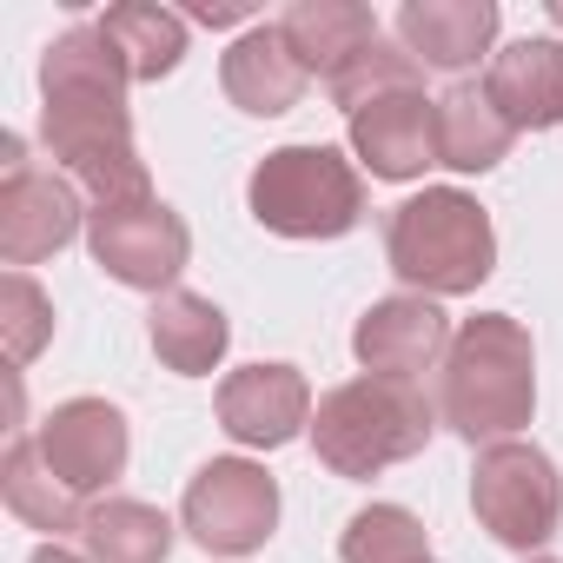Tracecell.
<instances>
[{
  "label": "cell",
  "instance_id": "1",
  "mask_svg": "<svg viewBox=\"0 0 563 563\" xmlns=\"http://www.w3.org/2000/svg\"><path fill=\"white\" fill-rule=\"evenodd\" d=\"M126 60L100 34V21H80L47 41L41 54V146L93 206H133L153 199V173L133 146V107H126Z\"/></svg>",
  "mask_w": 563,
  "mask_h": 563
},
{
  "label": "cell",
  "instance_id": "2",
  "mask_svg": "<svg viewBox=\"0 0 563 563\" xmlns=\"http://www.w3.org/2000/svg\"><path fill=\"white\" fill-rule=\"evenodd\" d=\"M537 411V345L530 325L510 312H477L457 325L444 365H438V424H451L464 444H504Z\"/></svg>",
  "mask_w": 563,
  "mask_h": 563
},
{
  "label": "cell",
  "instance_id": "3",
  "mask_svg": "<svg viewBox=\"0 0 563 563\" xmlns=\"http://www.w3.org/2000/svg\"><path fill=\"white\" fill-rule=\"evenodd\" d=\"M431 431H438V405L418 385L378 378V372L332 385L319 398V411H312V451H319V464L332 477H352V484H365V477L418 457L431 444Z\"/></svg>",
  "mask_w": 563,
  "mask_h": 563
},
{
  "label": "cell",
  "instance_id": "4",
  "mask_svg": "<svg viewBox=\"0 0 563 563\" xmlns=\"http://www.w3.org/2000/svg\"><path fill=\"white\" fill-rule=\"evenodd\" d=\"M385 258L424 299H457L477 292L497 272V225L490 212L457 192V186H424L385 219Z\"/></svg>",
  "mask_w": 563,
  "mask_h": 563
},
{
  "label": "cell",
  "instance_id": "5",
  "mask_svg": "<svg viewBox=\"0 0 563 563\" xmlns=\"http://www.w3.org/2000/svg\"><path fill=\"white\" fill-rule=\"evenodd\" d=\"M245 206L278 239H345L365 219V179L339 146H278L252 166Z\"/></svg>",
  "mask_w": 563,
  "mask_h": 563
},
{
  "label": "cell",
  "instance_id": "6",
  "mask_svg": "<svg viewBox=\"0 0 563 563\" xmlns=\"http://www.w3.org/2000/svg\"><path fill=\"white\" fill-rule=\"evenodd\" d=\"M471 510L504 550H543L563 523V477H556L550 451H537L523 438L484 444L471 464Z\"/></svg>",
  "mask_w": 563,
  "mask_h": 563
},
{
  "label": "cell",
  "instance_id": "7",
  "mask_svg": "<svg viewBox=\"0 0 563 563\" xmlns=\"http://www.w3.org/2000/svg\"><path fill=\"white\" fill-rule=\"evenodd\" d=\"M87 219L93 212L80 206V186L67 173L34 166L21 133L0 140V258H8L14 272L54 258L60 245H74Z\"/></svg>",
  "mask_w": 563,
  "mask_h": 563
},
{
  "label": "cell",
  "instance_id": "8",
  "mask_svg": "<svg viewBox=\"0 0 563 563\" xmlns=\"http://www.w3.org/2000/svg\"><path fill=\"white\" fill-rule=\"evenodd\" d=\"M87 245H93V265L107 278L133 292H179V272L192 258V232L186 219L166 206V199H133V206H93L87 219Z\"/></svg>",
  "mask_w": 563,
  "mask_h": 563
},
{
  "label": "cell",
  "instance_id": "9",
  "mask_svg": "<svg viewBox=\"0 0 563 563\" xmlns=\"http://www.w3.org/2000/svg\"><path fill=\"white\" fill-rule=\"evenodd\" d=\"M179 523L212 556H245L278 530V477L252 457H212L186 484Z\"/></svg>",
  "mask_w": 563,
  "mask_h": 563
},
{
  "label": "cell",
  "instance_id": "10",
  "mask_svg": "<svg viewBox=\"0 0 563 563\" xmlns=\"http://www.w3.org/2000/svg\"><path fill=\"white\" fill-rule=\"evenodd\" d=\"M41 457L54 464V477L74 490V497H100L120 484L126 471V451H133V431H126V411L107 405V398H67L41 418Z\"/></svg>",
  "mask_w": 563,
  "mask_h": 563
},
{
  "label": "cell",
  "instance_id": "11",
  "mask_svg": "<svg viewBox=\"0 0 563 563\" xmlns=\"http://www.w3.org/2000/svg\"><path fill=\"white\" fill-rule=\"evenodd\" d=\"M451 339H457V332H451L444 306L424 299V292L378 299V306L352 325V352H358V365L378 372V378H405V385H418L431 365H444Z\"/></svg>",
  "mask_w": 563,
  "mask_h": 563
},
{
  "label": "cell",
  "instance_id": "12",
  "mask_svg": "<svg viewBox=\"0 0 563 563\" xmlns=\"http://www.w3.org/2000/svg\"><path fill=\"white\" fill-rule=\"evenodd\" d=\"M219 424L225 438L252 451H278L299 431H312V385L299 365H239L219 385Z\"/></svg>",
  "mask_w": 563,
  "mask_h": 563
},
{
  "label": "cell",
  "instance_id": "13",
  "mask_svg": "<svg viewBox=\"0 0 563 563\" xmlns=\"http://www.w3.org/2000/svg\"><path fill=\"white\" fill-rule=\"evenodd\" d=\"M219 87H225V100H232L239 113H252V120H278V113H292V107L306 100L312 74H306V60L292 54L286 27H278V21H258V27H245V34L225 47V60H219Z\"/></svg>",
  "mask_w": 563,
  "mask_h": 563
},
{
  "label": "cell",
  "instance_id": "14",
  "mask_svg": "<svg viewBox=\"0 0 563 563\" xmlns=\"http://www.w3.org/2000/svg\"><path fill=\"white\" fill-rule=\"evenodd\" d=\"M352 153L372 166V179H424V166H438V100H424V87H405L358 107Z\"/></svg>",
  "mask_w": 563,
  "mask_h": 563
},
{
  "label": "cell",
  "instance_id": "15",
  "mask_svg": "<svg viewBox=\"0 0 563 563\" xmlns=\"http://www.w3.org/2000/svg\"><path fill=\"white\" fill-rule=\"evenodd\" d=\"M484 93H490V107H497L517 133H550V126H563V41L523 34V41L497 47L490 67H484Z\"/></svg>",
  "mask_w": 563,
  "mask_h": 563
},
{
  "label": "cell",
  "instance_id": "16",
  "mask_svg": "<svg viewBox=\"0 0 563 563\" xmlns=\"http://www.w3.org/2000/svg\"><path fill=\"white\" fill-rule=\"evenodd\" d=\"M497 41V0H405L398 8V47L418 67L464 74Z\"/></svg>",
  "mask_w": 563,
  "mask_h": 563
},
{
  "label": "cell",
  "instance_id": "17",
  "mask_svg": "<svg viewBox=\"0 0 563 563\" xmlns=\"http://www.w3.org/2000/svg\"><path fill=\"white\" fill-rule=\"evenodd\" d=\"M510 146H517V126L490 107L484 80H457L438 93V166L490 173L510 159Z\"/></svg>",
  "mask_w": 563,
  "mask_h": 563
},
{
  "label": "cell",
  "instance_id": "18",
  "mask_svg": "<svg viewBox=\"0 0 563 563\" xmlns=\"http://www.w3.org/2000/svg\"><path fill=\"white\" fill-rule=\"evenodd\" d=\"M146 332H153L159 365H166V372H179V378H206V372L225 358V345H232L225 312H219L206 292H186V286H179V292H166V299H153Z\"/></svg>",
  "mask_w": 563,
  "mask_h": 563
},
{
  "label": "cell",
  "instance_id": "19",
  "mask_svg": "<svg viewBox=\"0 0 563 563\" xmlns=\"http://www.w3.org/2000/svg\"><path fill=\"white\" fill-rule=\"evenodd\" d=\"M278 27H286L292 54L306 60V74H319V80H332L358 47L378 41V14L358 8V0H292Z\"/></svg>",
  "mask_w": 563,
  "mask_h": 563
},
{
  "label": "cell",
  "instance_id": "20",
  "mask_svg": "<svg viewBox=\"0 0 563 563\" xmlns=\"http://www.w3.org/2000/svg\"><path fill=\"white\" fill-rule=\"evenodd\" d=\"M80 543L93 563H166L173 556V517L140 497H100L87 504Z\"/></svg>",
  "mask_w": 563,
  "mask_h": 563
},
{
  "label": "cell",
  "instance_id": "21",
  "mask_svg": "<svg viewBox=\"0 0 563 563\" xmlns=\"http://www.w3.org/2000/svg\"><path fill=\"white\" fill-rule=\"evenodd\" d=\"M0 497H8V510H14L21 523L54 530V543H60V530H80V523H87L80 497L54 477V464L41 457V438H27V431L8 444V464H0Z\"/></svg>",
  "mask_w": 563,
  "mask_h": 563
},
{
  "label": "cell",
  "instance_id": "22",
  "mask_svg": "<svg viewBox=\"0 0 563 563\" xmlns=\"http://www.w3.org/2000/svg\"><path fill=\"white\" fill-rule=\"evenodd\" d=\"M100 34L113 41V54L126 60L133 80H159L186 60V14L153 8V0H126V8L100 14Z\"/></svg>",
  "mask_w": 563,
  "mask_h": 563
},
{
  "label": "cell",
  "instance_id": "23",
  "mask_svg": "<svg viewBox=\"0 0 563 563\" xmlns=\"http://www.w3.org/2000/svg\"><path fill=\"white\" fill-rule=\"evenodd\" d=\"M339 556L345 563H431V530L405 504H365L345 523Z\"/></svg>",
  "mask_w": 563,
  "mask_h": 563
},
{
  "label": "cell",
  "instance_id": "24",
  "mask_svg": "<svg viewBox=\"0 0 563 563\" xmlns=\"http://www.w3.org/2000/svg\"><path fill=\"white\" fill-rule=\"evenodd\" d=\"M418 74H424V67H418L398 41H385V34H378L372 47H358V54H352V60L325 80V93H332L345 113H358V107H372V100H385V93L418 87Z\"/></svg>",
  "mask_w": 563,
  "mask_h": 563
},
{
  "label": "cell",
  "instance_id": "25",
  "mask_svg": "<svg viewBox=\"0 0 563 563\" xmlns=\"http://www.w3.org/2000/svg\"><path fill=\"white\" fill-rule=\"evenodd\" d=\"M0 325H8V352H14V365L41 358V345L54 339V299L34 286L27 272H8V278H0Z\"/></svg>",
  "mask_w": 563,
  "mask_h": 563
},
{
  "label": "cell",
  "instance_id": "26",
  "mask_svg": "<svg viewBox=\"0 0 563 563\" xmlns=\"http://www.w3.org/2000/svg\"><path fill=\"white\" fill-rule=\"evenodd\" d=\"M27 563H93V556H80V550H67V543H41Z\"/></svg>",
  "mask_w": 563,
  "mask_h": 563
},
{
  "label": "cell",
  "instance_id": "27",
  "mask_svg": "<svg viewBox=\"0 0 563 563\" xmlns=\"http://www.w3.org/2000/svg\"><path fill=\"white\" fill-rule=\"evenodd\" d=\"M192 21H206V27H232V21H245V8H192Z\"/></svg>",
  "mask_w": 563,
  "mask_h": 563
},
{
  "label": "cell",
  "instance_id": "28",
  "mask_svg": "<svg viewBox=\"0 0 563 563\" xmlns=\"http://www.w3.org/2000/svg\"><path fill=\"white\" fill-rule=\"evenodd\" d=\"M550 21H556V27H563V0H550Z\"/></svg>",
  "mask_w": 563,
  "mask_h": 563
},
{
  "label": "cell",
  "instance_id": "29",
  "mask_svg": "<svg viewBox=\"0 0 563 563\" xmlns=\"http://www.w3.org/2000/svg\"><path fill=\"white\" fill-rule=\"evenodd\" d=\"M530 563H563V556H530Z\"/></svg>",
  "mask_w": 563,
  "mask_h": 563
}]
</instances>
